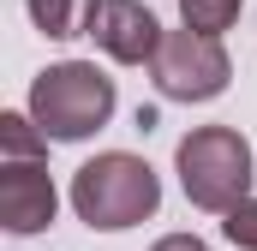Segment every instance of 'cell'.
<instances>
[{"label":"cell","instance_id":"3957f363","mask_svg":"<svg viewBox=\"0 0 257 251\" xmlns=\"http://www.w3.org/2000/svg\"><path fill=\"white\" fill-rule=\"evenodd\" d=\"M174 168H180V186L197 209H239L251 197V144L233 132V126H197L180 138L174 150Z\"/></svg>","mask_w":257,"mask_h":251},{"label":"cell","instance_id":"277c9868","mask_svg":"<svg viewBox=\"0 0 257 251\" xmlns=\"http://www.w3.org/2000/svg\"><path fill=\"white\" fill-rule=\"evenodd\" d=\"M156 90L168 102H215L233 78V60L221 48V36H197V30H168L162 54L150 60Z\"/></svg>","mask_w":257,"mask_h":251},{"label":"cell","instance_id":"5b68a950","mask_svg":"<svg viewBox=\"0 0 257 251\" xmlns=\"http://www.w3.org/2000/svg\"><path fill=\"white\" fill-rule=\"evenodd\" d=\"M90 36H96V48H102L108 60L144 66V60L162 54V36H168V30H162V18H156L144 0H102Z\"/></svg>","mask_w":257,"mask_h":251},{"label":"cell","instance_id":"8992f818","mask_svg":"<svg viewBox=\"0 0 257 251\" xmlns=\"http://www.w3.org/2000/svg\"><path fill=\"white\" fill-rule=\"evenodd\" d=\"M60 209V191L42 162H6L0 168V227L6 233H42Z\"/></svg>","mask_w":257,"mask_h":251},{"label":"cell","instance_id":"6da1fadb","mask_svg":"<svg viewBox=\"0 0 257 251\" xmlns=\"http://www.w3.org/2000/svg\"><path fill=\"white\" fill-rule=\"evenodd\" d=\"M156 203H162V180H156V168L144 156L108 150V156H96V162H84L72 174V209L96 233H120V227L150 221Z\"/></svg>","mask_w":257,"mask_h":251},{"label":"cell","instance_id":"30bf717a","mask_svg":"<svg viewBox=\"0 0 257 251\" xmlns=\"http://www.w3.org/2000/svg\"><path fill=\"white\" fill-rule=\"evenodd\" d=\"M221 233L233 239L239 251H257V197H245L239 209H227V221H221Z\"/></svg>","mask_w":257,"mask_h":251},{"label":"cell","instance_id":"52a82bcc","mask_svg":"<svg viewBox=\"0 0 257 251\" xmlns=\"http://www.w3.org/2000/svg\"><path fill=\"white\" fill-rule=\"evenodd\" d=\"M24 6H30V18H36V30H42V36L72 42V36H90V24H96V6H102V0H24Z\"/></svg>","mask_w":257,"mask_h":251},{"label":"cell","instance_id":"ba28073f","mask_svg":"<svg viewBox=\"0 0 257 251\" xmlns=\"http://www.w3.org/2000/svg\"><path fill=\"white\" fill-rule=\"evenodd\" d=\"M239 12H245V0H180V18H186V30H197V36L233 30Z\"/></svg>","mask_w":257,"mask_h":251},{"label":"cell","instance_id":"8fae6325","mask_svg":"<svg viewBox=\"0 0 257 251\" xmlns=\"http://www.w3.org/2000/svg\"><path fill=\"white\" fill-rule=\"evenodd\" d=\"M150 251H209V245H203L197 233H168V239H156Z\"/></svg>","mask_w":257,"mask_h":251},{"label":"cell","instance_id":"9c48e42d","mask_svg":"<svg viewBox=\"0 0 257 251\" xmlns=\"http://www.w3.org/2000/svg\"><path fill=\"white\" fill-rule=\"evenodd\" d=\"M0 150L6 162H42V132L30 114H0Z\"/></svg>","mask_w":257,"mask_h":251},{"label":"cell","instance_id":"7a4b0ae2","mask_svg":"<svg viewBox=\"0 0 257 251\" xmlns=\"http://www.w3.org/2000/svg\"><path fill=\"white\" fill-rule=\"evenodd\" d=\"M114 102H120L114 78L90 60H60L48 72H36V84H30V120L54 144H78V138L102 132L114 120Z\"/></svg>","mask_w":257,"mask_h":251}]
</instances>
